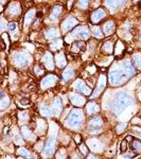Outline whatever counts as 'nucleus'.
Segmentation results:
<instances>
[{"instance_id":"42","label":"nucleus","mask_w":141,"mask_h":159,"mask_svg":"<svg viewBox=\"0 0 141 159\" xmlns=\"http://www.w3.org/2000/svg\"><path fill=\"white\" fill-rule=\"evenodd\" d=\"M74 140H75V142H77V144H80V143H81V137H80L79 135L75 136V137H74Z\"/></svg>"},{"instance_id":"41","label":"nucleus","mask_w":141,"mask_h":159,"mask_svg":"<svg viewBox=\"0 0 141 159\" xmlns=\"http://www.w3.org/2000/svg\"><path fill=\"white\" fill-rule=\"evenodd\" d=\"M16 27H17L16 22H10V24H7V28H9L10 31H14V30L16 29Z\"/></svg>"},{"instance_id":"27","label":"nucleus","mask_w":141,"mask_h":159,"mask_svg":"<svg viewBox=\"0 0 141 159\" xmlns=\"http://www.w3.org/2000/svg\"><path fill=\"white\" fill-rule=\"evenodd\" d=\"M62 10H63V7L60 6L54 7L53 9H52V11H51V14H50V19H52V20L56 19L57 17L59 16V14L62 13Z\"/></svg>"},{"instance_id":"2","label":"nucleus","mask_w":141,"mask_h":159,"mask_svg":"<svg viewBox=\"0 0 141 159\" xmlns=\"http://www.w3.org/2000/svg\"><path fill=\"white\" fill-rule=\"evenodd\" d=\"M130 79L124 70H112L108 75V81L112 86H121Z\"/></svg>"},{"instance_id":"21","label":"nucleus","mask_w":141,"mask_h":159,"mask_svg":"<svg viewBox=\"0 0 141 159\" xmlns=\"http://www.w3.org/2000/svg\"><path fill=\"white\" fill-rule=\"evenodd\" d=\"M86 110H87L88 115H95V113H97L100 110V107H99V105L95 104L94 102L88 103L86 105Z\"/></svg>"},{"instance_id":"46","label":"nucleus","mask_w":141,"mask_h":159,"mask_svg":"<svg viewBox=\"0 0 141 159\" xmlns=\"http://www.w3.org/2000/svg\"><path fill=\"white\" fill-rule=\"evenodd\" d=\"M136 1H140V0H136Z\"/></svg>"},{"instance_id":"28","label":"nucleus","mask_w":141,"mask_h":159,"mask_svg":"<svg viewBox=\"0 0 141 159\" xmlns=\"http://www.w3.org/2000/svg\"><path fill=\"white\" fill-rule=\"evenodd\" d=\"M22 135H24V139H27V140H35L34 134L32 133V130H29L28 127L22 128Z\"/></svg>"},{"instance_id":"5","label":"nucleus","mask_w":141,"mask_h":159,"mask_svg":"<svg viewBox=\"0 0 141 159\" xmlns=\"http://www.w3.org/2000/svg\"><path fill=\"white\" fill-rule=\"evenodd\" d=\"M73 87L77 92H81L85 95H90L91 93V88L88 87L82 80H77L73 83Z\"/></svg>"},{"instance_id":"3","label":"nucleus","mask_w":141,"mask_h":159,"mask_svg":"<svg viewBox=\"0 0 141 159\" xmlns=\"http://www.w3.org/2000/svg\"><path fill=\"white\" fill-rule=\"evenodd\" d=\"M84 112L82 109H73L68 117L67 125H69L71 128H79L84 122Z\"/></svg>"},{"instance_id":"20","label":"nucleus","mask_w":141,"mask_h":159,"mask_svg":"<svg viewBox=\"0 0 141 159\" xmlns=\"http://www.w3.org/2000/svg\"><path fill=\"white\" fill-rule=\"evenodd\" d=\"M102 124H103V120L101 119L100 117L92 118V119L89 121V127L94 128V130H99L101 126H102Z\"/></svg>"},{"instance_id":"33","label":"nucleus","mask_w":141,"mask_h":159,"mask_svg":"<svg viewBox=\"0 0 141 159\" xmlns=\"http://www.w3.org/2000/svg\"><path fill=\"white\" fill-rule=\"evenodd\" d=\"M130 146H132V148L135 150L136 152H140L141 151V142L138 139H133Z\"/></svg>"},{"instance_id":"14","label":"nucleus","mask_w":141,"mask_h":159,"mask_svg":"<svg viewBox=\"0 0 141 159\" xmlns=\"http://www.w3.org/2000/svg\"><path fill=\"white\" fill-rule=\"evenodd\" d=\"M36 16H37V14H36V11H35V10H30V11H28L26 15H24V26L29 27L30 24L34 21V19Z\"/></svg>"},{"instance_id":"19","label":"nucleus","mask_w":141,"mask_h":159,"mask_svg":"<svg viewBox=\"0 0 141 159\" xmlns=\"http://www.w3.org/2000/svg\"><path fill=\"white\" fill-rule=\"evenodd\" d=\"M62 100L60 99H55L53 102H52V110H53V113H55V115H59V113H60V112H62Z\"/></svg>"},{"instance_id":"32","label":"nucleus","mask_w":141,"mask_h":159,"mask_svg":"<svg viewBox=\"0 0 141 159\" xmlns=\"http://www.w3.org/2000/svg\"><path fill=\"white\" fill-rule=\"evenodd\" d=\"M92 34H94V36H95L97 38H102V37L104 36V33L102 32V30L97 26L92 28Z\"/></svg>"},{"instance_id":"18","label":"nucleus","mask_w":141,"mask_h":159,"mask_svg":"<svg viewBox=\"0 0 141 159\" xmlns=\"http://www.w3.org/2000/svg\"><path fill=\"white\" fill-rule=\"evenodd\" d=\"M59 36V29L57 28H50L46 31V37L48 39H52Z\"/></svg>"},{"instance_id":"6","label":"nucleus","mask_w":141,"mask_h":159,"mask_svg":"<svg viewBox=\"0 0 141 159\" xmlns=\"http://www.w3.org/2000/svg\"><path fill=\"white\" fill-rule=\"evenodd\" d=\"M72 37L73 38H81V39H87L89 37V31L87 28L77 27L72 32Z\"/></svg>"},{"instance_id":"13","label":"nucleus","mask_w":141,"mask_h":159,"mask_svg":"<svg viewBox=\"0 0 141 159\" xmlns=\"http://www.w3.org/2000/svg\"><path fill=\"white\" fill-rule=\"evenodd\" d=\"M115 30L116 26L114 20H108L103 26V33H104V35H112L115 32Z\"/></svg>"},{"instance_id":"45","label":"nucleus","mask_w":141,"mask_h":159,"mask_svg":"<svg viewBox=\"0 0 141 159\" xmlns=\"http://www.w3.org/2000/svg\"><path fill=\"white\" fill-rule=\"evenodd\" d=\"M140 42H141V35H140Z\"/></svg>"},{"instance_id":"40","label":"nucleus","mask_w":141,"mask_h":159,"mask_svg":"<svg viewBox=\"0 0 141 159\" xmlns=\"http://www.w3.org/2000/svg\"><path fill=\"white\" fill-rule=\"evenodd\" d=\"M34 73L36 75H42V74H44L45 73V70L42 69V67H39V66H36L34 68Z\"/></svg>"},{"instance_id":"31","label":"nucleus","mask_w":141,"mask_h":159,"mask_svg":"<svg viewBox=\"0 0 141 159\" xmlns=\"http://www.w3.org/2000/svg\"><path fill=\"white\" fill-rule=\"evenodd\" d=\"M62 40H59V39H57V40H55V42H51L50 44V49L52 50V51H57V50H59V48L62 47Z\"/></svg>"},{"instance_id":"29","label":"nucleus","mask_w":141,"mask_h":159,"mask_svg":"<svg viewBox=\"0 0 141 159\" xmlns=\"http://www.w3.org/2000/svg\"><path fill=\"white\" fill-rule=\"evenodd\" d=\"M9 105H10L9 97H6V95L2 92L1 93V102H0V108H1L2 110H4L7 107H9Z\"/></svg>"},{"instance_id":"1","label":"nucleus","mask_w":141,"mask_h":159,"mask_svg":"<svg viewBox=\"0 0 141 159\" xmlns=\"http://www.w3.org/2000/svg\"><path fill=\"white\" fill-rule=\"evenodd\" d=\"M133 104V99L127 95L126 93L124 92H120L116 95L114 104H112V109L116 113H122L127 106Z\"/></svg>"},{"instance_id":"25","label":"nucleus","mask_w":141,"mask_h":159,"mask_svg":"<svg viewBox=\"0 0 141 159\" xmlns=\"http://www.w3.org/2000/svg\"><path fill=\"white\" fill-rule=\"evenodd\" d=\"M73 75H74L73 69H72L71 67H67L66 69L64 70V72H63V79L65 81H69L73 77Z\"/></svg>"},{"instance_id":"16","label":"nucleus","mask_w":141,"mask_h":159,"mask_svg":"<svg viewBox=\"0 0 141 159\" xmlns=\"http://www.w3.org/2000/svg\"><path fill=\"white\" fill-rule=\"evenodd\" d=\"M126 2V0H106L105 1V4H106L107 7L112 10L117 9L118 7H121Z\"/></svg>"},{"instance_id":"35","label":"nucleus","mask_w":141,"mask_h":159,"mask_svg":"<svg viewBox=\"0 0 141 159\" xmlns=\"http://www.w3.org/2000/svg\"><path fill=\"white\" fill-rule=\"evenodd\" d=\"M17 154L20 155V156H22V157H31L29 152H28L24 148H19L18 150H17Z\"/></svg>"},{"instance_id":"38","label":"nucleus","mask_w":141,"mask_h":159,"mask_svg":"<svg viewBox=\"0 0 141 159\" xmlns=\"http://www.w3.org/2000/svg\"><path fill=\"white\" fill-rule=\"evenodd\" d=\"M127 150V140H123L120 144V151L121 153H124Z\"/></svg>"},{"instance_id":"30","label":"nucleus","mask_w":141,"mask_h":159,"mask_svg":"<svg viewBox=\"0 0 141 159\" xmlns=\"http://www.w3.org/2000/svg\"><path fill=\"white\" fill-rule=\"evenodd\" d=\"M133 63L137 69H141V53H136L133 56Z\"/></svg>"},{"instance_id":"23","label":"nucleus","mask_w":141,"mask_h":159,"mask_svg":"<svg viewBox=\"0 0 141 159\" xmlns=\"http://www.w3.org/2000/svg\"><path fill=\"white\" fill-rule=\"evenodd\" d=\"M39 112H40V115L42 116V117H46V118H49L51 117L52 115H53V110H52V108L48 107L47 105H42L39 108Z\"/></svg>"},{"instance_id":"39","label":"nucleus","mask_w":141,"mask_h":159,"mask_svg":"<svg viewBox=\"0 0 141 159\" xmlns=\"http://www.w3.org/2000/svg\"><path fill=\"white\" fill-rule=\"evenodd\" d=\"M80 150H81V152H82V154L84 156H87L88 153H89V150H88V148L85 144H81L80 145Z\"/></svg>"},{"instance_id":"9","label":"nucleus","mask_w":141,"mask_h":159,"mask_svg":"<svg viewBox=\"0 0 141 159\" xmlns=\"http://www.w3.org/2000/svg\"><path fill=\"white\" fill-rule=\"evenodd\" d=\"M56 82H57L56 75L49 74V75H46V77L42 80V82H40V86H42V88H48V87L52 86V85H55L56 84Z\"/></svg>"},{"instance_id":"17","label":"nucleus","mask_w":141,"mask_h":159,"mask_svg":"<svg viewBox=\"0 0 141 159\" xmlns=\"http://www.w3.org/2000/svg\"><path fill=\"white\" fill-rule=\"evenodd\" d=\"M123 70L125 71V73L127 74L128 77H132L133 75L136 74V68H135V66H133L130 62L124 63V69Z\"/></svg>"},{"instance_id":"37","label":"nucleus","mask_w":141,"mask_h":159,"mask_svg":"<svg viewBox=\"0 0 141 159\" xmlns=\"http://www.w3.org/2000/svg\"><path fill=\"white\" fill-rule=\"evenodd\" d=\"M123 50H124V45H123L122 42H117V45H116V53H122Z\"/></svg>"},{"instance_id":"10","label":"nucleus","mask_w":141,"mask_h":159,"mask_svg":"<svg viewBox=\"0 0 141 159\" xmlns=\"http://www.w3.org/2000/svg\"><path fill=\"white\" fill-rule=\"evenodd\" d=\"M105 86H106V80H105L104 75H101V77L99 79V81H98V86L94 91V95H90V98H97L98 95L105 89Z\"/></svg>"},{"instance_id":"22","label":"nucleus","mask_w":141,"mask_h":159,"mask_svg":"<svg viewBox=\"0 0 141 159\" xmlns=\"http://www.w3.org/2000/svg\"><path fill=\"white\" fill-rule=\"evenodd\" d=\"M55 148V140L54 139H49L47 142V144L44 146V151L46 154H52L54 152Z\"/></svg>"},{"instance_id":"15","label":"nucleus","mask_w":141,"mask_h":159,"mask_svg":"<svg viewBox=\"0 0 141 159\" xmlns=\"http://www.w3.org/2000/svg\"><path fill=\"white\" fill-rule=\"evenodd\" d=\"M7 13L10 15H12V16H16V15L20 14V11H21V7H20V4L18 2H13V3H11L7 7Z\"/></svg>"},{"instance_id":"26","label":"nucleus","mask_w":141,"mask_h":159,"mask_svg":"<svg viewBox=\"0 0 141 159\" xmlns=\"http://www.w3.org/2000/svg\"><path fill=\"white\" fill-rule=\"evenodd\" d=\"M102 50H103V52L106 53V54H112V51H114V44H112V42H104L102 46Z\"/></svg>"},{"instance_id":"34","label":"nucleus","mask_w":141,"mask_h":159,"mask_svg":"<svg viewBox=\"0 0 141 159\" xmlns=\"http://www.w3.org/2000/svg\"><path fill=\"white\" fill-rule=\"evenodd\" d=\"M77 6L81 10H87L88 6H89V0H79Z\"/></svg>"},{"instance_id":"11","label":"nucleus","mask_w":141,"mask_h":159,"mask_svg":"<svg viewBox=\"0 0 141 159\" xmlns=\"http://www.w3.org/2000/svg\"><path fill=\"white\" fill-rule=\"evenodd\" d=\"M42 63H44L46 69L48 70L54 69V60H53V56H52L51 53L47 52L46 54H45V56L42 57Z\"/></svg>"},{"instance_id":"7","label":"nucleus","mask_w":141,"mask_h":159,"mask_svg":"<svg viewBox=\"0 0 141 159\" xmlns=\"http://www.w3.org/2000/svg\"><path fill=\"white\" fill-rule=\"evenodd\" d=\"M106 17V12L104 11L103 9H98L94 11L90 15V21L92 22V24H99L101 20H103Z\"/></svg>"},{"instance_id":"44","label":"nucleus","mask_w":141,"mask_h":159,"mask_svg":"<svg viewBox=\"0 0 141 159\" xmlns=\"http://www.w3.org/2000/svg\"><path fill=\"white\" fill-rule=\"evenodd\" d=\"M1 1H2V3H4V2H6V0H1Z\"/></svg>"},{"instance_id":"43","label":"nucleus","mask_w":141,"mask_h":159,"mask_svg":"<svg viewBox=\"0 0 141 159\" xmlns=\"http://www.w3.org/2000/svg\"><path fill=\"white\" fill-rule=\"evenodd\" d=\"M21 104H29V100H28V99L21 100Z\"/></svg>"},{"instance_id":"12","label":"nucleus","mask_w":141,"mask_h":159,"mask_svg":"<svg viewBox=\"0 0 141 159\" xmlns=\"http://www.w3.org/2000/svg\"><path fill=\"white\" fill-rule=\"evenodd\" d=\"M69 99L71 101V103L73 105H77L81 107V106H84L85 105V99L82 97V95H80L79 93H71V95H69Z\"/></svg>"},{"instance_id":"24","label":"nucleus","mask_w":141,"mask_h":159,"mask_svg":"<svg viewBox=\"0 0 141 159\" xmlns=\"http://www.w3.org/2000/svg\"><path fill=\"white\" fill-rule=\"evenodd\" d=\"M55 60H56V65L59 68L65 67L67 64V60L65 59V55L63 54V53H57L56 56H55Z\"/></svg>"},{"instance_id":"36","label":"nucleus","mask_w":141,"mask_h":159,"mask_svg":"<svg viewBox=\"0 0 141 159\" xmlns=\"http://www.w3.org/2000/svg\"><path fill=\"white\" fill-rule=\"evenodd\" d=\"M126 126H127L126 123H120V124H118L117 127H116V132H117V134L123 133L125 130V128H126Z\"/></svg>"},{"instance_id":"4","label":"nucleus","mask_w":141,"mask_h":159,"mask_svg":"<svg viewBox=\"0 0 141 159\" xmlns=\"http://www.w3.org/2000/svg\"><path fill=\"white\" fill-rule=\"evenodd\" d=\"M30 55L28 53L19 52L14 56V64L17 67H24L29 63Z\"/></svg>"},{"instance_id":"8","label":"nucleus","mask_w":141,"mask_h":159,"mask_svg":"<svg viewBox=\"0 0 141 159\" xmlns=\"http://www.w3.org/2000/svg\"><path fill=\"white\" fill-rule=\"evenodd\" d=\"M77 24H79V21H77V18H74V17H72V16H69L63 21L62 29L64 30V31H70V30H72L74 27H77Z\"/></svg>"}]
</instances>
